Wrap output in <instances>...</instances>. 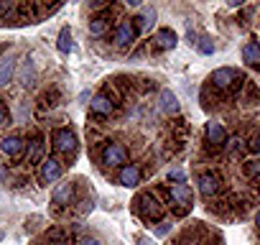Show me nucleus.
Instances as JSON below:
<instances>
[{"mask_svg":"<svg viewBox=\"0 0 260 245\" xmlns=\"http://www.w3.org/2000/svg\"><path fill=\"white\" fill-rule=\"evenodd\" d=\"M127 161V151L122 143H107L102 148V164L105 166H122Z\"/></svg>","mask_w":260,"mask_h":245,"instance_id":"nucleus-4","label":"nucleus"},{"mask_svg":"<svg viewBox=\"0 0 260 245\" xmlns=\"http://www.w3.org/2000/svg\"><path fill=\"white\" fill-rule=\"evenodd\" d=\"M156 46H158L161 51L174 49V46H176V34H174L171 28H161V31H158V36H156Z\"/></svg>","mask_w":260,"mask_h":245,"instance_id":"nucleus-16","label":"nucleus"},{"mask_svg":"<svg viewBox=\"0 0 260 245\" xmlns=\"http://www.w3.org/2000/svg\"><path fill=\"white\" fill-rule=\"evenodd\" d=\"M46 245H69V242H67V235H64L61 230H49Z\"/></svg>","mask_w":260,"mask_h":245,"instance_id":"nucleus-24","label":"nucleus"},{"mask_svg":"<svg viewBox=\"0 0 260 245\" xmlns=\"http://www.w3.org/2000/svg\"><path fill=\"white\" fill-rule=\"evenodd\" d=\"M171 199L179 204V215H184L191 207V189L186 184H174L171 187Z\"/></svg>","mask_w":260,"mask_h":245,"instance_id":"nucleus-7","label":"nucleus"},{"mask_svg":"<svg viewBox=\"0 0 260 245\" xmlns=\"http://www.w3.org/2000/svg\"><path fill=\"white\" fill-rule=\"evenodd\" d=\"M79 245H102V240H100V237H84Z\"/></svg>","mask_w":260,"mask_h":245,"instance_id":"nucleus-30","label":"nucleus"},{"mask_svg":"<svg viewBox=\"0 0 260 245\" xmlns=\"http://www.w3.org/2000/svg\"><path fill=\"white\" fill-rule=\"evenodd\" d=\"M138 245H153V242H151L148 237H141V240H138Z\"/></svg>","mask_w":260,"mask_h":245,"instance_id":"nucleus-32","label":"nucleus"},{"mask_svg":"<svg viewBox=\"0 0 260 245\" xmlns=\"http://www.w3.org/2000/svg\"><path fill=\"white\" fill-rule=\"evenodd\" d=\"M138 21H141V23L136 26V31H138V28H151V26L156 23V11H153V8H143V18H138Z\"/></svg>","mask_w":260,"mask_h":245,"instance_id":"nucleus-23","label":"nucleus"},{"mask_svg":"<svg viewBox=\"0 0 260 245\" xmlns=\"http://www.w3.org/2000/svg\"><path fill=\"white\" fill-rule=\"evenodd\" d=\"M72 197H74V184H69V181H64V184H59L56 189H54V204L61 209V207H67L69 202H72Z\"/></svg>","mask_w":260,"mask_h":245,"instance_id":"nucleus-12","label":"nucleus"},{"mask_svg":"<svg viewBox=\"0 0 260 245\" xmlns=\"http://www.w3.org/2000/svg\"><path fill=\"white\" fill-rule=\"evenodd\" d=\"M0 148H3V154H6V156L16 159V156H21V154H23L26 143H23V138H18V136H6L3 141H0Z\"/></svg>","mask_w":260,"mask_h":245,"instance_id":"nucleus-11","label":"nucleus"},{"mask_svg":"<svg viewBox=\"0 0 260 245\" xmlns=\"http://www.w3.org/2000/svg\"><path fill=\"white\" fill-rule=\"evenodd\" d=\"M242 59H245L250 67H257V64H260V46H257V41H250V44L242 46Z\"/></svg>","mask_w":260,"mask_h":245,"instance_id":"nucleus-17","label":"nucleus"},{"mask_svg":"<svg viewBox=\"0 0 260 245\" xmlns=\"http://www.w3.org/2000/svg\"><path fill=\"white\" fill-rule=\"evenodd\" d=\"M59 51L61 54H69L72 49H74V44H72V34H69V28H61V34H59Z\"/></svg>","mask_w":260,"mask_h":245,"instance_id":"nucleus-22","label":"nucleus"},{"mask_svg":"<svg viewBox=\"0 0 260 245\" xmlns=\"http://www.w3.org/2000/svg\"><path fill=\"white\" fill-rule=\"evenodd\" d=\"M8 120V110H6V105H3V100H0V126Z\"/></svg>","mask_w":260,"mask_h":245,"instance_id":"nucleus-29","label":"nucleus"},{"mask_svg":"<svg viewBox=\"0 0 260 245\" xmlns=\"http://www.w3.org/2000/svg\"><path fill=\"white\" fill-rule=\"evenodd\" d=\"M219 187H222V181H219V176L217 174H212V171H204L202 176H199V192H202V197H214L217 192H219Z\"/></svg>","mask_w":260,"mask_h":245,"instance_id":"nucleus-6","label":"nucleus"},{"mask_svg":"<svg viewBox=\"0 0 260 245\" xmlns=\"http://www.w3.org/2000/svg\"><path fill=\"white\" fill-rule=\"evenodd\" d=\"M207 143L212 148H222L227 143V131L219 126V122H207Z\"/></svg>","mask_w":260,"mask_h":245,"instance_id":"nucleus-9","label":"nucleus"},{"mask_svg":"<svg viewBox=\"0 0 260 245\" xmlns=\"http://www.w3.org/2000/svg\"><path fill=\"white\" fill-rule=\"evenodd\" d=\"M242 169H245V176L250 181H257L260 184V159H247Z\"/></svg>","mask_w":260,"mask_h":245,"instance_id":"nucleus-19","label":"nucleus"},{"mask_svg":"<svg viewBox=\"0 0 260 245\" xmlns=\"http://www.w3.org/2000/svg\"><path fill=\"white\" fill-rule=\"evenodd\" d=\"M171 179L179 181V184H184V171H181V169H171V171H169V181H171Z\"/></svg>","mask_w":260,"mask_h":245,"instance_id":"nucleus-27","label":"nucleus"},{"mask_svg":"<svg viewBox=\"0 0 260 245\" xmlns=\"http://www.w3.org/2000/svg\"><path fill=\"white\" fill-rule=\"evenodd\" d=\"M161 110L166 115H176L179 112V100H176V95L171 89H164L161 92Z\"/></svg>","mask_w":260,"mask_h":245,"instance_id":"nucleus-15","label":"nucleus"},{"mask_svg":"<svg viewBox=\"0 0 260 245\" xmlns=\"http://www.w3.org/2000/svg\"><path fill=\"white\" fill-rule=\"evenodd\" d=\"M197 49H199L202 54H214V44H212V39H209V36L199 39V41H197Z\"/></svg>","mask_w":260,"mask_h":245,"instance_id":"nucleus-26","label":"nucleus"},{"mask_svg":"<svg viewBox=\"0 0 260 245\" xmlns=\"http://www.w3.org/2000/svg\"><path fill=\"white\" fill-rule=\"evenodd\" d=\"M136 209H138V215L143 217V220H148V222H156V220H161V204L151 197V194H141L138 199H136Z\"/></svg>","mask_w":260,"mask_h":245,"instance_id":"nucleus-2","label":"nucleus"},{"mask_svg":"<svg viewBox=\"0 0 260 245\" xmlns=\"http://www.w3.org/2000/svg\"><path fill=\"white\" fill-rule=\"evenodd\" d=\"M54 148L59 151V154H74L77 151V136H74V131H69V128H59V131H54Z\"/></svg>","mask_w":260,"mask_h":245,"instance_id":"nucleus-3","label":"nucleus"},{"mask_svg":"<svg viewBox=\"0 0 260 245\" xmlns=\"http://www.w3.org/2000/svg\"><path fill=\"white\" fill-rule=\"evenodd\" d=\"M255 148H257V151H260V136H257V143H255Z\"/></svg>","mask_w":260,"mask_h":245,"instance_id":"nucleus-34","label":"nucleus"},{"mask_svg":"<svg viewBox=\"0 0 260 245\" xmlns=\"http://www.w3.org/2000/svg\"><path fill=\"white\" fill-rule=\"evenodd\" d=\"M217 89H230V87H237L242 82V74L232 67H219L212 72V79H209Z\"/></svg>","mask_w":260,"mask_h":245,"instance_id":"nucleus-1","label":"nucleus"},{"mask_svg":"<svg viewBox=\"0 0 260 245\" xmlns=\"http://www.w3.org/2000/svg\"><path fill=\"white\" fill-rule=\"evenodd\" d=\"M3 49H6V46H0V51H3Z\"/></svg>","mask_w":260,"mask_h":245,"instance_id":"nucleus-35","label":"nucleus"},{"mask_svg":"<svg viewBox=\"0 0 260 245\" xmlns=\"http://www.w3.org/2000/svg\"><path fill=\"white\" fill-rule=\"evenodd\" d=\"M255 225H257V230H260V212H257V217H255Z\"/></svg>","mask_w":260,"mask_h":245,"instance_id":"nucleus-33","label":"nucleus"},{"mask_svg":"<svg viewBox=\"0 0 260 245\" xmlns=\"http://www.w3.org/2000/svg\"><path fill=\"white\" fill-rule=\"evenodd\" d=\"M13 74H16V59L13 56L0 59V87H8Z\"/></svg>","mask_w":260,"mask_h":245,"instance_id":"nucleus-14","label":"nucleus"},{"mask_svg":"<svg viewBox=\"0 0 260 245\" xmlns=\"http://www.w3.org/2000/svg\"><path fill=\"white\" fill-rule=\"evenodd\" d=\"M136 26L130 23V21H120L117 23V28H115V46L117 49H125V46H130L136 41Z\"/></svg>","mask_w":260,"mask_h":245,"instance_id":"nucleus-5","label":"nucleus"},{"mask_svg":"<svg viewBox=\"0 0 260 245\" xmlns=\"http://www.w3.org/2000/svg\"><path fill=\"white\" fill-rule=\"evenodd\" d=\"M59 176H61V164H59L56 159H46V161L41 164V171H39L41 184H51V181H56Z\"/></svg>","mask_w":260,"mask_h":245,"instance_id":"nucleus-8","label":"nucleus"},{"mask_svg":"<svg viewBox=\"0 0 260 245\" xmlns=\"http://www.w3.org/2000/svg\"><path fill=\"white\" fill-rule=\"evenodd\" d=\"M107 26H110L107 16H94V18L89 21V34H92V36H102V34L107 31Z\"/></svg>","mask_w":260,"mask_h":245,"instance_id":"nucleus-20","label":"nucleus"},{"mask_svg":"<svg viewBox=\"0 0 260 245\" xmlns=\"http://www.w3.org/2000/svg\"><path fill=\"white\" fill-rule=\"evenodd\" d=\"M41 154H44V138H41V136H36V138L31 141V148H28L26 161H28V164H36V161L41 159Z\"/></svg>","mask_w":260,"mask_h":245,"instance_id":"nucleus-18","label":"nucleus"},{"mask_svg":"<svg viewBox=\"0 0 260 245\" xmlns=\"http://www.w3.org/2000/svg\"><path fill=\"white\" fill-rule=\"evenodd\" d=\"M245 151V141L240 138V136H235L232 141H230V156H240Z\"/></svg>","mask_w":260,"mask_h":245,"instance_id":"nucleus-25","label":"nucleus"},{"mask_svg":"<svg viewBox=\"0 0 260 245\" xmlns=\"http://www.w3.org/2000/svg\"><path fill=\"white\" fill-rule=\"evenodd\" d=\"M89 110H92L94 115H112V110H115V102H112L107 95H97V97L89 102Z\"/></svg>","mask_w":260,"mask_h":245,"instance_id":"nucleus-13","label":"nucleus"},{"mask_svg":"<svg viewBox=\"0 0 260 245\" xmlns=\"http://www.w3.org/2000/svg\"><path fill=\"white\" fill-rule=\"evenodd\" d=\"M120 184L122 187H136L141 184V166L138 164H125L120 169Z\"/></svg>","mask_w":260,"mask_h":245,"instance_id":"nucleus-10","label":"nucleus"},{"mask_svg":"<svg viewBox=\"0 0 260 245\" xmlns=\"http://www.w3.org/2000/svg\"><path fill=\"white\" fill-rule=\"evenodd\" d=\"M34 79H36V69H34L31 59H26V64H23V69H21V84H23V87H31Z\"/></svg>","mask_w":260,"mask_h":245,"instance_id":"nucleus-21","label":"nucleus"},{"mask_svg":"<svg viewBox=\"0 0 260 245\" xmlns=\"http://www.w3.org/2000/svg\"><path fill=\"white\" fill-rule=\"evenodd\" d=\"M169 230H171V225H169V222H161V225L156 227V235L164 237V235H169Z\"/></svg>","mask_w":260,"mask_h":245,"instance_id":"nucleus-28","label":"nucleus"},{"mask_svg":"<svg viewBox=\"0 0 260 245\" xmlns=\"http://www.w3.org/2000/svg\"><path fill=\"white\" fill-rule=\"evenodd\" d=\"M191 245H197V242H191Z\"/></svg>","mask_w":260,"mask_h":245,"instance_id":"nucleus-37","label":"nucleus"},{"mask_svg":"<svg viewBox=\"0 0 260 245\" xmlns=\"http://www.w3.org/2000/svg\"><path fill=\"white\" fill-rule=\"evenodd\" d=\"M257 46H260V41H257Z\"/></svg>","mask_w":260,"mask_h":245,"instance_id":"nucleus-36","label":"nucleus"},{"mask_svg":"<svg viewBox=\"0 0 260 245\" xmlns=\"http://www.w3.org/2000/svg\"><path fill=\"white\" fill-rule=\"evenodd\" d=\"M186 39H189V44H194V46H197V34H194V31H189V34H186Z\"/></svg>","mask_w":260,"mask_h":245,"instance_id":"nucleus-31","label":"nucleus"}]
</instances>
